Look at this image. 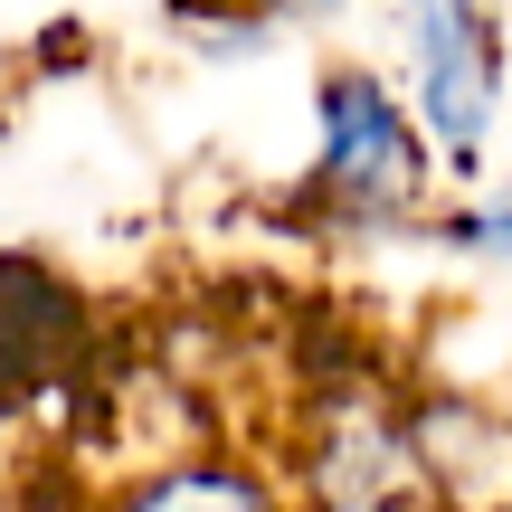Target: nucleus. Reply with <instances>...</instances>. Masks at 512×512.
<instances>
[{
  "mask_svg": "<svg viewBox=\"0 0 512 512\" xmlns=\"http://www.w3.org/2000/svg\"><path fill=\"white\" fill-rule=\"evenodd\" d=\"M313 200L342 219H399L418 200V124L370 67L323 76V162H313Z\"/></svg>",
  "mask_w": 512,
  "mask_h": 512,
  "instance_id": "f257e3e1",
  "label": "nucleus"
},
{
  "mask_svg": "<svg viewBox=\"0 0 512 512\" xmlns=\"http://www.w3.org/2000/svg\"><path fill=\"white\" fill-rule=\"evenodd\" d=\"M408 38H418V133L446 162H475L484 124H494V95H503L494 19L484 10H418Z\"/></svg>",
  "mask_w": 512,
  "mask_h": 512,
  "instance_id": "f03ea898",
  "label": "nucleus"
},
{
  "mask_svg": "<svg viewBox=\"0 0 512 512\" xmlns=\"http://www.w3.org/2000/svg\"><path fill=\"white\" fill-rule=\"evenodd\" d=\"M95 512H294V503L238 456H171V465H143L133 484H114Z\"/></svg>",
  "mask_w": 512,
  "mask_h": 512,
  "instance_id": "7ed1b4c3",
  "label": "nucleus"
},
{
  "mask_svg": "<svg viewBox=\"0 0 512 512\" xmlns=\"http://www.w3.org/2000/svg\"><path fill=\"white\" fill-rule=\"evenodd\" d=\"M456 238L465 247H512V190H503V200H484V209H465Z\"/></svg>",
  "mask_w": 512,
  "mask_h": 512,
  "instance_id": "20e7f679",
  "label": "nucleus"
}]
</instances>
